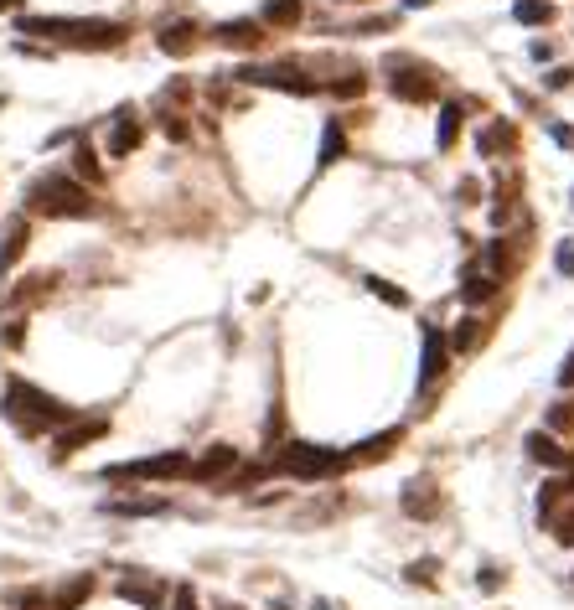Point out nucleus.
<instances>
[{
  "label": "nucleus",
  "instance_id": "c9c22d12",
  "mask_svg": "<svg viewBox=\"0 0 574 610\" xmlns=\"http://www.w3.org/2000/svg\"><path fill=\"white\" fill-rule=\"evenodd\" d=\"M404 579H409V585H435V579H440V559H414L404 569Z\"/></svg>",
  "mask_w": 574,
  "mask_h": 610
},
{
  "label": "nucleus",
  "instance_id": "473e14b6",
  "mask_svg": "<svg viewBox=\"0 0 574 610\" xmlns=\"http://www.w3.org/2000/svg\"><path fill=\"white\" fill-rule=\"evenodd\" d=\"M362 285H368L383 305H394V311H404V305H409V290L394 285V280H383V274H362Z\"/></svg>",
  "mask_w": 574,
  "mask_h": 610
},
{
  "label": "nucleus",
  "instance_id": "f704fd0d",
  "mask_svg": "<svg viewBox=\"0 0 574 610\" xmlns=\"http://www.w3.org/2000/svg\"><path fill=\"white\" fill-rule=\"evenodd\" d=\"M549 435H574V399L549 404Z\"/></svg>",
  "mask_w": 574,
  "mask_h": 610
},
{
  "label": "nucleus",
  "instance_id": "37998d69",
  "mask_svg": "<svg viewBox=\"0 0 574 610\" xmlns=\"http://www.w3.org/2000/svg\"><path fill=\"white\" fill-rule=\"evenodd\" d=\"M11 605H16V610H42V605H47V600H42V595H37V590H26V595H16V600H11Z\"/></svg>",
  "mask_w": 574,
  "mask_h": 610
},
{
  "label": "nucleus",
  "instance_id": "a18cd8bd",
  "mask_svg": "<svg viewBox=\"0 0 574 610\" xmlns=\"http://www.w3.org/2000/svg\"><path fill=\"white\" fill-rule=\"evenodd\" d=\"M559 388H574V352L564 357V368H559Z\"/></svg>",
  "mask_w": 574,
  "mask_h": 610
},
{
  "label": "nucleus",
  "instance_id": "aec40b11",
  "mask_svg": "<svg viewBox=\"0 0 574 610\" xmlns=\"http://www.w3.org/2000/svg\"><path fill=\"white\" fill-rule=\"evenodd\" d=\"M518 192H523V176L518 171H497V181H492V207H487V218L502 228L512 212H518Z\"/></svg>",
  "mask_w": 574,
  "mask_h": 610
},
{
  "label": "nucleus",
  "instance_id": "dca6fc26",
  "mask_svg": "<svg viewBox=\"0 0 574 610\" xmlns=\"http://www.w3.org/2000/svg\"><path fill=\"white\" fill-rule=\"evenodd\" d=\"M114 595L130 600V605H140V610H166V600H171L166 585H161V579H150V574H119Z\"/></svg>",
  "mask_w": 574,
  "mask_h": 610
},
{
  "label": "nucleus",
  "instance_id": "0eeeda50",
  "mask_svg": "<svg viewBox=\"0 0 574 610\" xmlns=\"http://www.w3.org/2000/svg\"><path fill=\"white\" fill-rule=\"evenodd\" d=\"M187 471H192L187 450H161V455H140V461L104 466V481H187Z\"/></svg>",
  "mask_w": 574,
  "mask_h": 610
},
{
  "label": "nucleus",
  "instance_id": "72a5a7b5",
  "mask_svg": "<svg viewBox=\"0 0 574 610\" xmlns=\"http://www.w3.org/2000/svg\"><path fill=\"white\" fill-rule=\"evenodd\" d=\"M114 517H156V512H166V502L161 497H125V502H104Z\"/></svg>",
  "mask_w": 574,
  "mask_h": 610
},
{
  "label": "nucleus",
  "instance_id": "a878e982",
  "mask_svg": "<svg viewBox=\"0 0 574 610\" xmlns=\"http://www.w3.org/2000/svg\"><path fill=\"white\" fill-rule=\"evenodd\" d=\"M487 337H492V326H487V321H481V316L471 311V316H461V326H456V337H450V352H461V357H471V352H476L481 342H487Z\"/></svg>",
  "mask_w": 574,
  "mask_h": 610
},
{
  "label": "nucleus",
  "instance_id": "c85d7f7f",
  "mask_svg": "<svg viewBox=\"0 0 574 610\" xmlns=\"http://www.w3.org/2000/svg\"><path fill=\"white\" fill-rule=\"evenodd\" d=\"M73 176L83 181V187H99V181H104V161H99L94 145H78L73 150Z\"/></svg>",
  "mask_w": 574,
  "mask_h": 610
},
{
  "label": "nucleus",
  "instance_id": "4be33fe9",
  "mask_svg": "<svg viewBox=\"0 0 574 610\" xmlns=\"http://www.w3.org/2000/svg\"><path fill=\"white\" fill-rule=\"evenodd\" d=\"M497 290H502V280H492L481 264H466V274H461V300L471 305V311H476V305H487Z\"/></svg>",
  "mask_w": 574,
  "mask_h": 610
},
{
  "label": "nucleus",
  "instance_id": "cd10ccee",
  "mask_svg": "<svg viewBox=\"0 0 574 610\" xmlns=\"http://www.w3.org/2000/svg\"><path fill=\"white\" fill-rule=\"evenodd\" d=\"M461 119H466L461 104H440V119H435V145L440 150H450V145L461 140Z\"/></svg>",
  "mask_w": 574,
  "mask_h": 610
},
{
  "label": "nucleus",
  "instance_id": "f03ea898",
  "mask_svg": "<svg viewBox=\"0 0 574 610\" xmlns=\"http://www.w3.org/2000/svg\"><path fill=\"white\" fill-rule=\"evenodd\" d=\"M21 212H37V218H94L99 197H94V187H83L73 171H42L32 187H26Z\"/></svg>",
  "mask_w": 574,
  "mask_h": 610
},
{
  "label": "nucleus",
  "instance_id": "f257e3e1",
  "mask_svg": "<svg viewBox=\"0 0 574 610\" xmlns=\"http://www.w3.org/2000/svg\"><path fill=\"white\" fill-rule=\"evenodd\" d=\"M16 32H26L32 42L68 47V52H114L130 42V26L104 21V16H21Z\"/></svg>",
  "mask_w": 574,
  "mask_h": 610
},
{
  "label": "nucleus",
  "instance_id": "9b49d317",
  "mask_svg": "<svg viewBox=\"0 0 574 610\" xmlns=\"http://www.w3.org/2000/svg\"><path fill=\"white\" fill-rule=\"evenodd\" d=\"M450 337L440 326H425V347H419V393H430L440 378H445V368H450Z\"/></svg>",
  "mask_w": 574,
  "mask_h": 610
},
{
  "label": "nucleus",
  "instance_id": "39448f33",
  "mask_svg": "<svg viewBox=\"0 0 574 610\" xmlns=\"http://www.w3.org/2000/svg\"><path fill=\"white\" fill-rule=\"evenodd\" d=\"M275 471L295 476V481H326L342 471V450L331 445H311V440H285L275 455Z\"/></svg>",
  "mask_w": 574,
  "mask_h": 610
},
{
  "label": "nucleus",
  "instance_id": "49530a36",
  "mask_svg": "<svg viewBox=\"0 0 574 610\" xmlns=\"http://www.w3.org/2000/svg\"><path fill=\"white\" fill-rule=\"evenodd\" d=\"M569 83H574L569 68H554V73H549V88H569Z\"/></svg>",
  "mask_w": 574,
  "mask_h": 610
},
{
  "label": "nucleus",
  "instance_id": "412c9836",
  "mask_svg": "<svg viewBox=\"0 0 574 610\" xmlns=\"http://www.w3.org/2000/svg\"><path fill=\"white\" fill-rule=\"evenodd\" d=\"M399 440H404V430H378L373 440H362V445L342 450V471H347V466H368V461H383V455L394 450Z\"/></svg>",
  "mask_w": 574,
  "mask_h": 610
},
{
  "label": "nucleus",
  "instance_id": "4468645a",
  "mask_svg": "<svg viewBox=\"0 0 574 610\" xmlns=\"http://www.w3.org/2000/svg\"><path fill=\"white\" fill-rule=\"evenodd\" d=\"M476 156H487V161L518 156V125H512V119H487V125L476 130Z\"/></svg>",
  "mask_w": 574,
  "mask_h": 610
},
{
  "label": "nucleus",
  "instance_id": "ea45409f",
  "mask_svg": "<svg viewBox=\"0 0 574 610\" xmlns=\"http://www.w3.org/2000/svg\"><path fill=\"white\" fill-rule=\"evenodd\" d=\"M166 610H202V600H197V590H192V585H176V590H171V600H166Z\"/></svg>",
  "mask_w": 574,
  "mask_h": 610
},
{
  "label": "nucleus",
  "instance_id": "c756f323",
  "mask_svg": "<svg viewBox=\"0 0 574 610\" xmlns=\"http://www.w3.org/2000/svg\"><path fill=\"white\" fill-rule=\"evenodd\" d=\"M52 285H57V274H26V285H16V290L6 295V305H32V300L52 295Z\"/></svg>",
  "mask_w": 574,
  "mask_h": 610
},
{
  "label": "nucleus",
  "instance_id": "9d476101",
  "mask_svg": "<svg viewBox=\"0 0 574 610\" xmlns=\"http://www.w3.org/2000/svg\"><path fill=\"white\" fill-rule=\"evenodd\" d=\"M140 140H145V125H140V114H135L130 104H119V109L109 114L104 156H109V161H125V156H135V150H140Z\"/></svg>",
  "mask_w": 574,
  "mask_h": 610
},
{
  "label": "nucleus",
  "instance_id": "8fccbe9b",
  "mask_svg": "<svg viewBox=\"0 0 574 610\" xmlns=\"http://www.w3.org/2000/svg\"><path fill=\"white\" fill-rule=\"evenodd\" d=\"M311 610H337V605H331V600H316V605H311Z\"/></svg>",
  "mask_w": 574,
  "mask_h": 610
},
{
  "label": "nucleus",
  "instance_id": "e433bc0d",
  "mask_svg": "<svg viewBox=\"0 0 574 610\" xmlns=\"http://www.w3.org/2000/svg\"><path fill=\"white\" fill-rule=\"evenodd\" d=\"M549 528H554V538H559L564 548H574V502H569V507H564V512L554 517V523H549Z\"/></svg>",
  "mask_w": 574,
  "mask_h": 610
},
{
  "label": "nucleus",
  "instance_id": "1a4fd4ad",
  "mask_svg": "<svg viewBox=\"0 0 574 610\" xmlns=\"http://www.w3.org/2000/svg\"><path fill=\"white\" fill-rule=\"evenodd\" d=\"M104 435H109V414H73L63 430H57V440H52V461H68V455L88 450Z\"/></svg>",
  "mask_w": 574,
  "mask_h": 610
},
{
  "label": "nucleus",
  "instance_id": "09e8293b",
  "mask_svg": "<svg viewBox=\"0 0 574 610\" xmlns=\"http://www.w3.org/2000/svg\"><path fill=\"white\" fill-rule=\"evenodd\" d=\"M404 6H409V11H419V6H430V0H404Z\"/></svg>",
  "mask_w": 574,
  "mask_h": 610
},
{
  "label": "nucleus",
  "instance_id": "423d86ee",
  "mask_svg": "<svg viewBox=\"0 0 574 610\" xmlns=\"http://www.w3.org/2000/svg\"><path fill=\"white\" fill-rule=\"evenodd\" d=\"M233 78L249 88H280V94H295V99L321 94V78L306 73L300 63H249V68H233Z\"/></svg>",
  "mask_w": 574,
  "mask_h": 610
},
{
  "label": "nucleus",
  "instance_id": "20e7f679",
  "mask_svg": "<svg viewBox=\"0 0 574 610\" xmlns=\"http://www.w3.org/2000/svg\"><path fill=\"white\" fill-rule=\"evenodd\" d=\"M383 73H388V94L404 99V104H435L440 99V73L409 52H388Z\"/></svg>",
  "mask_w": 574,
  "mask_h": 610
},
{
  "label": "nucleus",
  "instance_id": "2eb2a0df",
  "mask_svg": "<svg viewBox=\"0 0 574 610\" xmlns=\"http://www.w3.org/2000/svg\"><path fill=\"white\" fill-rule=\"evenodd\" d=\"M202 26L192 21V16H176V21H166L161 32H156V47L166 52V57H192L197 47H202Z\"/></svg>",
  "mask_w": 574,
  "mask_h": 610
},
{
  "label": "nucleus",
  "instance_id": "58836bf2",
  "mask_svg": "<svg viewBox=\"0 0 574 610\" xmlns=\"http://www.w3.org/2000/svg\"><path fill=\"white\" fill-rule=\"evenodd\" d=\"M554 269L564 274V280H574V238H559V249H554Z\"/></svg>",
  "mask_w": 574,
  "mask_h": 610
},
{
  "label": "nucleus",
  "instance_id": "864d4df0",
  "mask_svg": "<svg viewBox=\"0 0 574 610\" xmlns=\"http://www.w3.org/2000/svg\"><path fill=\"white\" fill-rule=\"evenodd\" d=\"M337 6H352V0H337Z\"/></svg>",
  "mask_w": 574,
  "mask_h": 610
},
{
  "label": "nucleus",
  "instance_id": "393cba45",
  "mask_svg": "<svg viewBox=\"0 0 574 610\" xmlns=\"http://www.w3.org/2000/svg\"><path fill=\"white\" fill-rule=\"evenodd\" d=\"M300 16H306V6H300V0H264L259 26H275V32H295Z\"/></svg>",
  "mask_w": 574,
  "mask_h": 610
},
{
  "label": "nucleus",
  "instance_id": "f3484780",
  "mask_svg": "<svg viewBox=\"0 0 574 610\" xmlns=\"http://www.w3.org/2000/svg\"><path fill=\"white\" fill-rule=\"evenodd\" d=\"M399 507H404V517H414V523H430V517H440V486L430 476L409 481L399 492Z\"/></svg>",
  "mask_w": 574,
  "mask_h": 610
},
{
  "label": "nucleus",
  "instance_id": "a19ab883",
  "mask_svg": "<svg viewBox=\"0 0 574 610\" xmlns=\"http://www.w3.org/2000/svg\"><path fill=\"white\" fill-rule=\"evenodd\" d=\"M476 585H481V590H487V595H497V590L507 585V574H502V564H487V569H481V574H476Z\"/></svg>",
  "mask_w": 574,
  "mask_h": 610
},
{
  "label": "nucleus",
  "instance_id": "6ab92c4d",
  "mask_svg": "<svg viewBox=\"0 0 574 610\" xmlns=\"http://www.w3.org/2000/svg\"><path fill=\"white\" fill-rule=\"evenodd\" d=\"M569 502H574V476H549V481L538 486V523L549 528Z\"/></svg>",
  "mask_w": 574,
  "mask_h": 610
},
{
  "label": "nucleus",
  "instance_id": "603ef678",
  "mask_svg": "<svg viewBox=\"0 0 574 610\" xmlns=\"http://www.w3.org/2000/svg\"><path fill=\"white\" fill-rule=\"evenodd\" d=\"M0 109H6V94H0Z\"/></svg>",
  "mask_w": 574,
  "mask_h": 610
},
{
  "label": "nucleus",
  "instance_id": "f8f14e48",
  "mask_svg": "<svg viewBox=\"0 0 574 610\" xmlns=\"http://www.w3.org/2000/svg\"><path fill=\"white\" fill-rule=\"evenodd\" d=\"M233 471H238V450L218 440V445H207V450L197 455V461H192L187 481H197V486H223Z\"/></svg>",
  "mask_w": 574,
  "mask_h": 610
},
{
  "label": "nucleus",
  "instance_id": "b1692460",
  "mask_svg": "<svg viewBox=\"0 0 574 610\" xmlns=\"http://www.w3.org/2000/svg\"><path fill=\"white\" fill-rule=\"evenodd\" d=\"M342 156H347V130H342V119H326V125H321V145H316V171L337 166Z\"/></svg>",
  "mask_w": 574,
  "mask_h": 610
},
{
  "label": "nucleus",
  "instance_id": "c03bdc74",
  "mask_svg": "<svg viewBox=\"0 0 574 610\" xmlns=\"http://www.w3.org/2000/svg\"><path fill=\"white\" fill-rule=\"evenodd\" d=\"M549 135H554L564 150H574V125H549Z\"/></svg>",
  "mask_w": 574,
  "mask_h": 610
},
{
  "label": "nucleus",
  "instance_id": "bb28decb",
  "mask_svg": "<svg viewBox=\"0 0 574 610\" xmlns=\"http://www.w3.org/2000/svg\"><path fill=\"white\" fill-rule=\"evenodd\" d=\"M88 595H94V574H73L68 585L52 595V610H83V605H88Z\"/></svg>",
  "mask_w": 574,
  "mask_h": 610
},
{
  "label": "nucleus",
  "instance_id": "5701e85b",
  "mask_svg": "<svg viewBox=\"0 0 574 610\" xmlns=\"http://www.w3.org/2000/svg\"><path fill=\"white\" fill-rule=\"evenodd\" d=\"M523 445H528V455H533L538 466H554V471H564V466H569V450H564V445H559V435H549V430H533Z\"/></svg>",
  "mask_w": 574,
  "mask_h": 610
},
{
  "label": "nucleus",
  "instance_id": "6e6552de",
  "mask_svg": "<svg viewBox=\"0 0 574 610\" xmlns=\"http://www.w3.org/2000/svg\"><path fill=\"white\" fill-rule=\"evenodd\" d=\"M523 254H528V238L523 233H497V238H487L481 243V269L492 274V280H512V274H518V264H523Z\"/></svg>",
  "mask_w": 574,
  "mask_h": 610
},
{
  "label": "nucleus",
  "instance_id": "79ce46f5",
  "mask_svg": "<svg viewBox=\"0 0 574 610\" xmlns=\"http://www.w3.org/2000/svg\"><path fill=\"white\" fill-rule=\"evenodd\" d=\"M6 347H26V321H11L6 326Z\"/></svg>",
  "mask_w": 574,
  "mask_h": 610
},
{
  "label": "nucleus",
  "instance_id": "de8ad7c7",
  "mask_svg": "<svg viewBox=\"0 0 574 610\" xmlns=\"http://www.w3.org/2000/svg\"><path fill=\"white\" fill-rule=\"evenodd\" d=\"M26 6V0H0V11H21Z\"/></svg>",
  "mask_w": 574,
  "mask_h": 610
},
{
  "label": "nucleus",
  "instance_id": "2f4dec72",
  "mask_svg": "<svg viewBox=\"0 0 574 610\" xmlns=\"http://www.w3.org/2000/svg\"><path fill=\"white\" fill-rule=\"evenodd\" d=\"M362 88H368V73H362V68H347L342 78L321 83V94H337V99H362Z\"/></svg>",
  "mask_w": 574,
  "mask_h": 610
},
{
  "label": "nucleus",
  "instance_id": "a211bd4d",
  "mask_svg": "<svg viewBox=\"0 0 574 610\" xmlns=\"http://www.w3.org/2000/svg\"><path fill=\"white\" fill-rule=\"evenodd\" d=\"M213 42L228 47V52H254L264 42V26L254 16H233V21H218L213 26Z\"/></svg>",
  "mask_w": 574,
  "mask_h": 610
},
{
  "label": "nucleus",
  "instance_id": "7c9ffc66",
  "mask_svg": "<svg viewBox=\"0 0 574 610\" xmlns=\"http://www.w3.org/2000/svg\"><path fill=\"white\" fill-rule=\"evenodd\" d=\"M554 6H549V0H518V6H512V21H518V26H554Z\"/></svg>",
  "mask_w": 574,
  "mask_h": 610
},
{
  "label": "nucleus",
  "instance_id": "3c124183",
  "mask_svg": "<svg viewBox=\"0 0 574 610\" xmlns=\"http://www.w3.org/2000/svg\"><path fill=\"white\" fill-rule=\"evenodd\" d=\"M218 610H244V605H218Z\"/></svg>",
  "mask_w": 574,
  "mask_h": 610
},
{
  "label": "nucleus",
  "instance_id": "7ed1b4c3",
  "mask_svg": "<svg viewBox=\"0 0 574 610\" xmlns=\"http://www.w3.org/2000/svg\"><path fill=\"white\" fill-rule=\"evenodd\" d=\"M0 409H6V419L16 424L21 435H42V430H63V424L73 419V404L52 399L47 388L26 383V378H11L6 393H0Z\"/></svg>",
  "mask_w": 574,
  "mask_h": 610
},
{
  "label": "nucleus",
  "instance_id": "ddd939ff",
  "mask_svg": "<svg viewBox=\"0 0 574 610\" xmlns=\"http://www.w3.org/2000/svg\"><path fill=\"white\" fill-rule=\"evenodd\" d=\"M26 249H32V218H26V212H11V218L0 223V280L26 259Z\"/></svg>",
  "mask_w": 574,
  "mask_h": 610
},
{
  "label": "nucleus",
  "instance_id": "4c0bfd02",
  "mask_svg": "<svg viewBox=\"0 0 574 610\" xmlns=\"http://www.w3.org/2000/svg\"><path fill=\"white\" fill-rule=\"evenodd\" d=\"M481 197H487V187H481L476 176H461V187H456V202H461V207H476Z\"/></svg>",
  "mask_w": 574,
  "mask_h": 610
}]
</instances>
